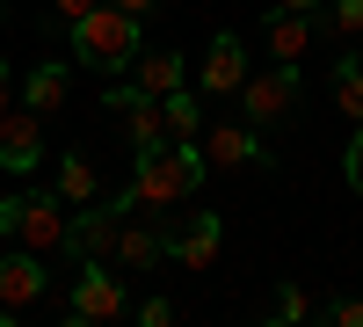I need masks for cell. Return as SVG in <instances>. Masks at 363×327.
I'll return each mask as SVG.
<instances>
[{
    "mask_svg": "<svg viewBox=\"0 0 363 327\" xmlns=\"http://www.w3.org/2000/svg\"><path fill=\"white\" fill-rule=\"evenodd\" d=\"M203 174H211L203 145L196 138H167V145H153V153L131 160V196H138V211H145V204L167 211V204H182V196L203 189Z\"/></svg>",
    "mask_w": 363,
    "mask_h": 327,
    "instance_id": "6da1fadb",
    "label": "cell"
},
{
    "mask_svg": "<svg viewBox=\"0 0 363 327\" xmlns=\"http://www.w3.org/2000/svg\"><path fill=\"white\" fill-rule=\"evenodd\" d=\"M138 44H145V29H138V15L131 8H116V0H102V8H87L80 22H73V58L87 73H131V58H138Z\"/></svg>",
    "mask_w": 363,
    "mask_h": 327,
    "instance_id": "7a4b0ae2",
    "label": "cell"
},
{
    "mask_svg": "<svg viewBox=\"0 0 363 327\" xmlns=\"http://www.w3.org/2000/svg\"><path fill=\"white\" fill-rule=\"evenodd\" d=\"M0 233L37 255H66V211H58V189H22L0 196Z\"/></svg>",
    "mask_w": 363,
    "mask_h": 327,
    "instance_id": "3957f363",
    "label": "cell"
},
{
    "mask_svg": "<svg viewBox=\"0 0 363 327\" xmlns=\"http://www.w3.org/2000/svg\"><path fill=\"white\" fill-rule=\"evenodd\" d=\"M131 211H138V196H131V189L80 204V218H66V255H73V262H109V255H116V233H124Z\"/></svg>",
    "mask_w": 363,
    "mask_h": 327,
    "instance_id": "277c9868",
    "label": "cell"
},
{
    "mask_svg": "<svg viewBox=\"0 0 363 327\" xmlns=\"http://www.w3.org/2000/svg\"><path fill=\"white\" fill-rule=\"evenodd\" d=\"M116 313H124V277H116V262H80V277H73V299H66V327L116 320Z\"/></svg>",
    "mask_w": 363,
    "mask_h": 327,
    "instance_id": "5b68a950",
    "label": "cell"
},
{
    "mask_svg": "<svg viewBox=\"0 0 363 327\" xmlns=\"http://www.w3.org/2000/svg\"><path fill=\"white\" fill-rule=\"evenodd\" d=\"M291 102H298V66H284V58H277L269 73H247V80H240V109H247V124H255V131L284 124Z\"/></svg>",
    "mask_w": 363,
    "mask_h": 327,
    "instance_id": "8992f818",
    "label": "cell"
},
{
    "mask_svg": "<svg viewBox=\"0 0 363 327\" xmlns=\"http://www.w3.org/2000/svg\"><path fill=\"white\" fill-rule=\"evenodd\" d=\"M51 153H44V116L37 109H0V167L8 174H37Z\"/></svg>",
    "mask_w": 363,
    "mask_h": 327,
    "instance_id": "52a82bcc",
    "label": "cell"
},
{
    "mask_svg": "<svg viewBox=\"0 0 363 327\" xmlns=\"http://www.w3.org/2000/svg\"><path fill=\"white\" fill-rule=\"evenodd\" d=\"M196 145H203V160L211 167H269V145H262V131L255 124H203L196 131Z\"/></svg>",
    "mask_w": 363,
    "mask_h": 327,
    "instance_id": "ba28073f",
    "label": "cell"
},
{
    "mask_svg": "<svg viewBox=\"0 0 363 327\" xmlns=\"http://www.w3.org/2000/svg\"><path fill=\"white\" fill-rule=\"evenodd\" d=\"M225 248V218L218 211H189L182 226H167V255L182 262V270H211Z\"/></svg>",
    "mask_w": 363,
    "mask_h": 327,
    "instance_id": "9c48e42d",
    "label": "cell"
},
{
    "mask_svg": "<svg viewBox=\"0 0 363 327\" xmlns=\"http://www.w3.org/2000/svg\"><path fill=\"white\" fill-rule=\"evenodd\" d=\"M196 80H203V95H211V102L240 95V80H247V44H240L233 29H218V37L203 44V66H196Z\"/></svg>",
    "mask_w": 363,
    "mask_h": 327,
    "instance_id": "30bf717a",
    "label": "cell"
},
{
    "mask_svg": "<svg viewBox=\"0 0 363 327\" xmlns=\"http://www.w3.org/2000/svg\"><path fill=\"white\" fill-rule=\"evenodd\" d=\"M51 291V277H44V255L37 248H15V255H0V306H37Z\"/></svg>",
    "mask_w": 363,
    "mask_h": 327,
    "instance_id": "8fae6325",
    "label": "cell"
},
{
    "mask_svg": "<svg viewBox=\"0 0 363 327\" xmlns=\"http://www.w3.org/2000/svg\"><path fill=\"white\" fill-rule=\"evenodd\" d=\"M160 255H167V226H153V218H138V211H131L124 233H116V255H109V262H116L124 277H138V270H153Z\"/></svg>",
    "mask_w": 363,
    "mask_h": 327,
    "instance_id": "7c38bea8",
    "label": "cell"
},
{
    "mask_svg": "<svg viewBox=\"0 0 363 327\" xmlns=\"http://www.w3.org/2000/svg\"><path fill=\"white\" fill-rule=\"evenodd\" d=\"M131 80L145 87V95H174V87L189 80V66H182V51H174V44H138V58H131Z\"/></svg>",
    "mask_w": 363,
    "mask_h": 327,
    "instance_id": "4fadbf2b",
    "label": "cell"
},
{
    "mask_svg": "<svg viewBox=\"0 0 363 327\" xmlns=\"http://www.w3.org/2000/svg\"><path fill=\"white\" fill-rule=\"evenodd\" d=\"M262 44L284 58V66H298V58H306V44H313V15H298V8H277L262 22Z\"/></svg>",
    "mask_w": 363,
    "mask_h": 327,
    "instance_id": "5bb4252c",
    "label": "cell"
},
{
    "mask_svg": "<svg viewBox=\"0 0 363 327\" xmlns=\"http://www.w3.org/2000/svg\"><path fill=\"white\" fill-rule=\"evenodd\" d=\"M124 131H131V160H138V153H153V145H167L174 131H167V109H160V95H138V102L124 109Z\"/></svg>",
    "mask_w": 363,
    "mask_h": 327,
    "instance_id": "9a60e30c",
    "label": "cell"
},
{
    "mask_svg": "<svg viewBox=\"0 0 363 327\" xmlns=\"http://www.w3.org/2000/svg\"><path fill=\"white\" fill-rule=\"evenodd\" d=\"M95 196H102L95 160H87V153H58V204H73V211H80V204H95Z\"/></svg>",
    "mask_w": 363,
    "mask_h": 327,
    "instance_id": "2e32d148",
    "label": "cell"
},
{
    "mask_svg": "<svg viewBox=\"0 0 363 327\" xmlns=\"http://www.w3.org/2000/svg\"><path fill=\"white\" fill-rule=\"evenodd\" d=\"M22 109H37V116H58L66 109V66H37L22 80Z\"/></svg>",
    "mask_w": 363,
    "mask_h": 327,
    "instance_id": "e0dca14e",
    "label": "cell"
},
{
    "mask_svg": "<svg viewBox=\"0 0 363 327\" xmlns=\"http://www.w3.org/2000/svg\"><path fill=\"white\" fill-rule=\"evenodd\" d=\"M335 102H342V116H349V124H363V58H356V51L335 66Z\"/></svg>",
    "mask_w": 363,
    "mask_h": 327,
    "instance_id": "ac0fdd59",
    "label": "cell"
},
{
    "mask_svg": "<svg viewBox=\"0 0 363 327\" xmlns=\"http://www.w3.org/2000/svg\"><path fill=\"white\" fill-rule=\"evenodd\" d=\"M160 109H167V131H174V138H196V131H203V102L189 95V87L160 95Z\"/></svg>",
    "mask_w": 363,
    "mask_h": 327,
    "instance_id": "d6986e66",
    "label": "cell"
},
{
    "mask_svg": "<svg viewBox=\"0 0 363 327\" xmlns=\"http://www.w3.org/2000/svg\"><path fill=\"white\" fill-rule=\"evenodd\" d=\"M306 313H313V299H306V291H298V284H284L277 299H269V320H284V327H298Z\"/></svg>",
    "mask_w": 363,
    "mask_h": 327,
    "instance_id": "ffe728a7",
    "label": "cell"
},
{
    "mask_svg": "<svg viewBox=\"0 0 363 327\" xmlns=\"http://www.w3.org/2000/svg\"><path fill=\"white\" fill-rule=\"evenodd\" d=\"M342 174H349V189L363 196V124L349 131V153H342Z\"/></svg>",
    "mask_w": 363,
    "mask_h": 327,
    "instance_id": "44dd1931",
    "label": "cell"
},
{
    "mask_svg": "<svg viewBox=\"0 0 363 327\" xmlns=\"http://www.w3.org/2000/svg\"><path fill=\"white\" fill-rule=\"evenodd\" d=\"M335 29L342 37H363V0H335Z\"/></svg>",
    "mask_w": 363,
    "mask_h": 327,
    "instance_id": "7402d4cb",
    "label": "cell"
},
{
    "mask_svg": "<svg viewBox=\"0 0 363 327\" xmlns=\"http://www.w3.org/2000/svg\"><path fill=\"white\" fill-rule=\"evenodd\" d=\"M167 320H174V299H145L138 306V327H167Z\"/></svg>",
    "mask_w": 363,
    "mask_h": 327,
    "instance_id": "603a6c76",
    "label": "cell"
},
{
    "mask_svg": "<svg viewBox=\"0 0 363 327\" xmlns=\"http://www.w3.org/2000/svg\"><path fill=\"white\" fill-rule=\"evenodd\" d=\"M327 320H335V327H363V299H335Z\"/></svg>",
    "mask_w": 363,
    "mask_h": 327,
    "instance_id": "cb8c5ba5",
    "label": "cell"
},
{
    "mask_svg": "<svg viewBox=\"0 0 363 327\" xmlns=\"http://www.w3.org/2000/svg\"><path fill=\"white\" fill-rule=\"evenodd\" d=\"M87 8H102V0H51V15H58V22H66V29H73V22H80Z\"/></svg>",
    "mask_w": 363,
    "mask_h": 327,
    "instance_id": "d4e9b609",
    "label": "cell"
},
{
    "mask_svg": "<svg viewBox=\"0 0 363 327\" xmlns=\"http://www.w3.org/2000/svg\"><path fill=\"white\" fill-rule=\"evenodd\" d=\"M116 8H131V15L145 22V15H153V0H116Z\"/></svg>",
    "mask_w": 363,
    "mask_h": 327,
    "instance_id": "484cf974",
    "label": "cell"
},
{
    "mask_svg": "<svg viewBox=\"0 0 363 327\" xmlns=\"http://www.w3.org/2000/svg\"><path fill=\"white\" fill-rule=\"evenodd\" d=\"M277 8H298V15H313V8H320V0H277Z\"/></svg>",
    "mask_w": 363,
    "mask_h": 327,
    "instance_id": "4316f807",
    "label": "cell"
},
{
    "mask_svg": "<svg viewBox=\"0 0 363 327\" xmlns=\"http://www.w3.org/2000/svg\"><path fill=\"white\" fill-rule=\"evenodd\" d=\"M0 109H8V66H0Z\"/></svg>",
    "mask_w": 363,
    "mask_h": 327,
    "instance_id": "83f0119b",
    "label": "cell"
},
{
    "mask_svg": "<svg viewBox=\"0 0 363 327\" xmlns=\"http://www.w3.org/2000/svg\"><path fill=\"white\" fill-rule=\"evenodd\" d=\"M0 15H8V0H0Z\"/></svg>",
    "mask_w": 363,
    "mask_h": 327,
    "instance_id": "f1b7e54d",
    "label": "cell"
}]
</instances>
